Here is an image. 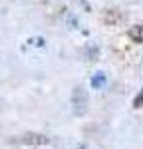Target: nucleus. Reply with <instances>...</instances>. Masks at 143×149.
Instances as JSON below:
<instances>
[{
  "instance_id": "obj_1",
  "label": "nucleus",
  "mask_w": 143,
  "mask_h": 149,
  "mask_svg": "<svg viewBox=\"0 0 143 149\" xmlns=\"http://www.w3.org/2000/svg\"><path fill=\"white\" fill-rule=\"evenodd\" d=\"M131 42H135V44H143V24H135V26H131L129 32H127Z\"/></svg>"
},
{
  "instance_id": "obj_3",
  "label": "nucleus",
  "mask_w": 143,
  "mask_h": 149,
  "mask_svg": "<svg viewBox=\"0 0 143 149\" xmlns=\"http://www.w3.org/2000/svg\"><path fill=\"white\" fill-rule=\"evenodd\" d=\"M133 105H135V107H141V105H143V93H139V95L135 97V102H133Z\"/></svg>"
},
{
  "instance_id": "obj_2",
  "label": "nucleus",
  "mask_w": 143,
  "mask_h": 149,
  "mask_svg": "<svg viewBox=\"0 0 143 149\" xmlns=\"http://www.w3.org/2000/svg\"><path fill=\"white\" fill-rule=\"evenodd\" d=\"M103 84H106V78H103V76H101V74H97V76H95L94 80H92V86H94L95 90H97V88H101V86H103Z\"/></svg>"
}]
</instances>
